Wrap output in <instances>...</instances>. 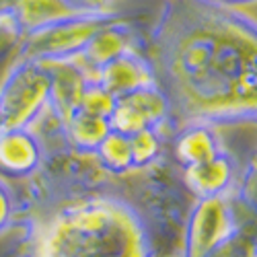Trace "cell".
Returning <instances> with one entry per match:
<instances>
[{
	"instance_id": "ffe728a7",
	"label": "cell",
	"mask_w": 257,
	"mask_h": 257,
	"mask_svg": "<svg viewBox=\"0 0 257 257\" xmlns=\"http://www.w3.org/2000/svg\"><path fill=\"white\" fill-rule=\"evenodd\" d=\"M15 208H17L15 189L11 187V183L5 177H0V237H5L13 228Z\"/></svg>"
},
{
	"instance_id": "52a82bcc",
	"label": "cell",
	"mask_w": 257,
	"mask_h": 257,
	"mask_svg": "<svg viewBox=\"0 0 257 257\" xmlns=\"http://www.w3.org/2000/svg\"><path fill=\"white\" fill-rule=\"evenodd\" d=\"M144 44L136 31V27L125 21L123 15L109 21L107 25L99 27L91 39L87 41V46L82 48V52L76 56V60L82 64V68L87 70L91 76L105 66L107 62H111L113 58L121 56L123 52L130 50H142Z\"/></svg>"
},
{
	"instance_id": "603a6c76",
	"label": "cell",
	"mask_w": 257,
	"mask_h": 257,
	"mask_svg": "<svg viewBox=\"0 0 257 257\" xmlns=\"http://www.w3.org/2000/svg\"><path fill=\"white\" fill-rule=\"evenodd\" d=\"M11 5H13V0H0V11L11 9Z\"/></svg>"
},
{
	"instance_id": "ac0fdd59",
	"label": "cell",
	"mask_w": 257,
	"mask_h": 257,
	"mask_svg": "<svg viewBox=\"0 0 257 257\" xmlns=\"http://www.w3.org/2000/svg\"><path fill=\"white\" fill-rule=\"evenodd\" d=\"M113 107H115V97L107 89H103L95 78H89V82L84 84V91L80 95L78 111L91 113V115H97V117H103V119H109Z\"/></svg>"
},
{
	"instance_id": "5bb4252c",
	"label": "cell",
	"mask_w": 257,
	"mask_h": 257,
	"mask_svg": "<svg viewBox=\"0 0 257 257\" xmlns=\"http://www.w3.org/2000/svg\"><path fill=\"white\" fill-rule=\"evenodd\" d=\"M11 11L23 31V37L68 15H74L64 5V0H13Z\"/></svg>"
},
{
	"instance_id": "5b68a950",
	"label": "cell",
	"mask_w": 257,
	"mask_h": 257,
	"mask_svg": "<svg viewBox=\"0 0 257 257\" xmlns=\"http://www.w3.org/2000/svg\"><path fill=\"white\" fill-rule=\"evenodd\" d=\"M239 222L232 196L196 198L183 220L179 257H206V253L232 232Z\"/></svg>"
},
{
	"instance_id": "6da1fadb",
	"label": "cell",
	"mask_w": 257,
	"mask_h": 257,
	"mask_svg": "<svg viewBox=\"0 0 257 257\" xmlns=\"http://www.w3.org/2000/svg\"><path fill=\"white\" fill-rule=\"evenodd\" d=\"M142 52L169 99L171 132L194 121L255 123L253 13L220 0H165Z\"/></svg>"
},
{
	"instance_id": "44dd1931",
	"label": "cell",
	"mask_w": 257,
	"mask_h": 257,
	"mask_svg": "<svg viewBox=\"0 0 257 257\" xmlns=\"http://www.w3.org/2000/svg\"><path fill=\"white\" fill-rule=\"evenodd\" d=\"M74 15H99V13H111L113 0H64Z\"/></svg>"
},
{
	"instance_id": "cb8c5ba5",
	"label": "cell",
	"mask_w": 257,
	"mask_h": 257,
	"mask_svg": "<svg viewBox=\"0 0 257 257\" xmlns=\"http://www.w3.org/2000/svg\"><path fill=\"white\" fill-rule=\"evenodd\" d=\"M0 132H3V117H0Z\"/></svg>"
},
{
	"instance_id": "4fadbf2b",
	"label": "cell",
	"mask_w": 257,
	"mask_h": 257,
	"mask_svg": "<svg viewBox=\"0 0 257 257\" xmlns=\"http://www.w3.org/2000/svg\"><path fill=\"white\" fill-rule=\"evenodd\" d=\"M66 144L78 155H95L97 146L109 134V119H103L84 111H76L66 123L60 125Z\"/></svg>"
},
{
	"instance_id": "ba28073f",
	"label": "cell",
	"mask_w": 257,
	"mask_h": 257,
	"mask_svg": "<svg viewBox=\"0 0 257 257\" xmlns=\"http://www.w3.org/2000/svg\"><path fill=\"white\" fill-rule=\"evenodd\" d=\"M181 171V183L191 196L196 198H216V196H232L234 183L239 179L241 167L226 148L216 157L204 163L191 165Z\"/></svg>"
},
{
	"instance_id": "8fae6325",
	"label": "cell",
	"mask_w": 257,
	"mask_h": 257,
	"mask_svg": "<svg viewBox=\"0 0 257 257\" xmlns=\"http://www.w3.org/2000/svg\"><path fill=\"white\" fill-rule=\"evenodd\" d=\"M115 99L155 82V72L142 50H130L101 66L93 76Z\"/></svg>"
},
{
	"instance_id": "8992f818",
	"label": "cell",
	"mask_w": 257,
	"mask_h": 257,
	"mask_svg": "<svg viewBox=\"0 0 257 257\" xmlns=\"http://www.w3.org/2000/svg\"><path fill=\"white\" fill-rule=\"evenodd\" d=\"M171 119V105L167 95L157 87L148 84L115 99V107L109 115L111 130L132 136L144 127H167Z\"/></svg>"
},
{
	"instance_id": "3957f363",
	"label": "cell",
	"mask_w": 257,
	"mask_h": 257,
	"mask_svg": "<svg viewBox=\"0 0 257 257\" xmlns=\"http://www.w3.org/2000/svg\"><path fill=\"white\" fill-rule=\"evenodd\" d=\"M50 107V70L46 62L15 58L0 80L3 130L33 127Z\"/></svg>"
},
{
	"instance_id": "9c48e42d",
	"label": "cell",
	"mask_w": 257,
	"mask_h": 257,
	"mask_svg": "<svg viewBox=\"0 0 257 257\" xmlns=\"http://www.w3.org/2000/svg\"><path fill=\"white\" fill-rule=\"evenodd\" d=\"M50 70V113L54 119L64 125L80 105V95L84 91V84L93 78L82 64L74 60H52L46 62Z\"/></svg>"
},
{
	"instance_id": "d6986e66",
	"label": "cell",
	"mask_w": 257,
	"mask_h": 257,
	"mask_svg": "<svg viewBox=\"0 0 257 257\" xmlns=\"http://www.w3.org/2000/svg\"><path fill=\"white\" fill-rule=\"evenodd\" d=\"M255 196H257V169L255 159H249L245 167H241L239 179L232 189V200L237 206L245 208L249 214L255 212Z\"/></svg>"
},
{
	"instance_id": "2e32d148",
	"label": "cell",
	"mask_w": 257,
	"mask_h": 257,
	"mask_svg": "<svg viewBox=\"0 0 257 257\" xmlns=\"http://www.w3.org/2000/svg\"><path fill=\"white\" fill-rule=\"evenodd\" d=\"M165 127H144L130 136V153H132V171H142L153 167L165 157Z\"/></svg>"
},
{
	"instance_id": "7c38bea8",
	"label": "cell",
	"mask_w": 257,
	"mask_h": 257,
	"mask_svg": "<svg viewBox=\"0 0 257 257\" xmlns=\"http://www.w3.org/2000/svg\"><path fill=\"white\" fill-rule=\"evenodd\" d=\"M218 130L210 123L194 121L173 132V159L179 169L204 163L224 151Z\"/></svg>"
},
{
	"instance_id": "7402d4cb",
	"label": "cell",
	"mask_w": 257,
	"mask_h": 257,
	"mask_svg": "<svg viewBox=\"0 0 257 257\" xmlns=\"http://www.w3.org/2000/svg\"><path fill=\"white\" fill-rule=\"evenodd\" d=\"M224 5H230V7H239V9H245V7H253L255 0H220Z\"/></svg>"
},
{
	"instance_id": "30bf717a",
	"label": "cell",
	"mask_w": 257,
	"mask_h": 257,
	"mask_svg": "<svg viewBox=\"0 0 257 257\" xmlns=\"http://www.w3.org/2000/svg\"><path fill=\"white\" fill-rule=\"evenodd\" d=\"M44 163V144L33 127L0 132V177L29 179Z\"/></svg>"
},
{
	"instance_id": "9a60e30c",
	"label": "cell",
	"mask_w": 257,
	"mask_h": 257,
	"mask_svg": "<svg viewBox=\"0 0 257 257\" xmlns=\"http://www.w3.org/2000/svg\"><path fill=\"white\" fill-rule=\"evenodd\" d=\"M95 161L109 175H125L132 171V153H130V136L109 130L103 142L95 151Z\"/></svg>"
},
{
	"instance_id": "7a4b0ae2",
	"label": "cell",
	"mask_w": 257,
	"mask_h": 257,
	"mask_svg": "<svg viewBox=\"0 0 257 257\" xmlns=\"http://www.w3.org/2000/svg\"><path fill=\"white\" fill-rule=\"evenodd\" d=\"M54 153L29 177L15 208L21 234L11 257H161L155 216L144 194H130L123 175H109L93 155H78L60 127Z\"/></svg>"
},
{
	"instance_id": "277c9868",
	"label": "cell",
	"mask_w": 257,
	"mask_h": 257,
	"mask_svg": "<svg viewBox=\"0 0 257 257\" xmlns=\"http://www.w3.org/2000/svg\"><path fill=\"white\" fill-rule=\"evenodd\" d=\"M117 17H121V13L117 11L99 13V15H68L56 21V23H50L25 35L21 39L13 60L15 58H29L39 62L74 60L99 27L107 25Z\"/></svg>"
},
{
	"instance_id": "e0dca14e",
	"label": "cell",
	"mask_w": 257,
	"mask_h": 257,
	"mask_svg": "<svg viewBox=\"0 0 257 257\" xmlns=\"http://www.w3.org/2000/svg\"><path fill=\"white\" fill-rule=\"evenodd\" d=\"M206 257H257L253 222H239L232 232H228L220 243L206 253Z\"/></svg>"
}]
</instances>
